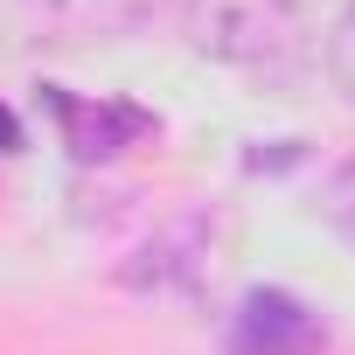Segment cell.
<instances>
[{"instance_id": "6da1fadb", "label": "cell", "mask_w": 355, "mask_h": 355, "mask_svg": "<svg viewBox=\"0 0 355 355\" xmlns=\"http://www.w3.org/2000/svg\"><path fill=\"white\" fill-rule=\"evenodd\" d=\"M182 28L202 56L244 70H293L306 56L300 0H182Z\"/></svg>"}, {"instance_id": "7a4b0ae2", "label": "cell", "mask_w": 355, "mask_h": 355, "mask_svg": "<svg viewBox=\"0 0 355 355\" xmlns=\"http://www.w3.org/2000/svg\"><path fill=\"white\" fill-rule=\"evenodd\" d=\"M160 0H0V42H84V35H125Z\"/></svg>"}, {"instance_id": "3957f363", "label": "cell", "mask_w": 355, "mask_h": 355, "mask_svg": "<svg viewBox=\"0 0 355 355\" xmlns=\"http://www.w3.org/2000/svg\"><path fill=\"white\" fill-rule=\"evenodd\" d=\"M42 105H49V119H56V132H63V146H70V160H119L125 146H139V139H153V112L146 105H125V98H77V91H63V84H42Z\"/></svg>"}, {"instance_id": "277c9868", "label": "cell", "mask_w": 355, "mask_h": 355, "mask_svg": "<svg viewBox=\"0 0 355 355\" xmlns=\"http://www.w3.org/2000/svg\"><path fill=\"white\" fill-rule=\"evenodd\" d=\"M320 341H327V327H320V313L306 300H293L279 286H258L230 313L223 355H320Z\"/></svg>"}, {"instance_id": "5b68a950", "label": "cell", "mask_w": 355, "mask_h": 355, "mask_svg": "<svg viewBox=\"0 0 355 355\" xmlns=\"http://www.w3.org/2000/svg\"><path fill=\"white\" fill-rule=\"evenodd\" d=\"M327 77H334V91L355 105V0L334 15V28H327Z\"/></svg>"}, {"instance_id": "8992f818", "label": "cell", "mask_w": 355, "mask_h": 355, "mask_svg": "<svg viewBox=\"0 0 355 355\" xmlns=\"http://www.w3.org/2000/svg\"><path fill=\"white\" fill-rule=\"evenodd\" d=\"M320 216L355 244V160H341V167L327 174V189H320Z\"/></svg>"}, {"instance_id": "52a82bcc", "label": "cell", "mask_w": 355, "mask_h": 355, "mask_svg": "<svg viewBox=\"0 0 355 355\" xmlns=\"http://www.w3.org/2000/svg\"><path fill=\"white\" fill-rule=\"evenodd\" d=\"M0 153H21V119L0 105Z\"/></svg>"}]
</instances>
